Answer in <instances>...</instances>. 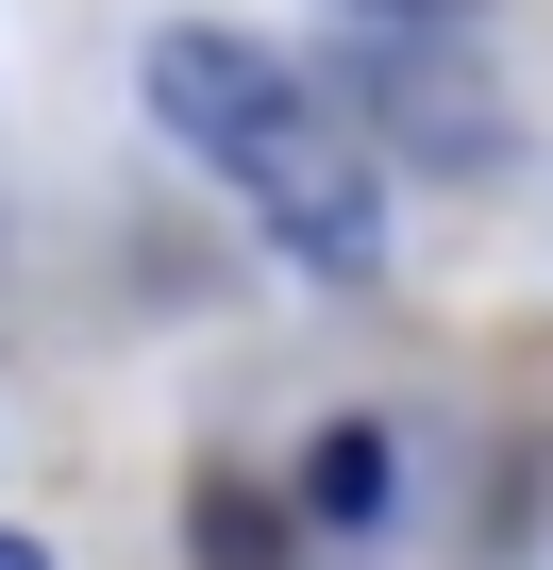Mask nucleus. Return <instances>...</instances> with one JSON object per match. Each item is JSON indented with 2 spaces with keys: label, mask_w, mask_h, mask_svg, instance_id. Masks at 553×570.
<instances>
[{
  "label": "nucleus",
  "mask_w": 553,
  "mask_h": 570,
  "mask_svg": "<svg viewBox=\"0 0 553 570\" xmlns=\"http://www.w3.org/2000/svg\"><path fill=\"white\" fill-rule=\"evenodd\" d=\"M151 118L268 218V252H303L319 285H369L386 268V185H369V151L336 135V101L268 51V35H218V18H168L151 35Z\"/></svg>",
  "instance_id": "obj_1"
},
{
  "label": "nucleus",
  "mask_w": 553,
  "mask_h": 570,
  "mask_svg": "<svg viewBox=\"0 0 553 570\" xmlns=\"http://www.w3.org/2000/svg\"><path fill=\"white\" fill-rule=\"evenodd\" d=\"M303 85H319V101H369V135L419 151V168H503V151H520V118L470 85L453 35H386V18H353V51L303 68Z\"/></svg>",
  "instance_id": "obj_2"
},
{
  "label": "nucleus",
  "mask_w": 553,
  "mask_h": 570,
  "mask_svg": "<svg viewBox=\"0 0 553 570\" xmlns=\"http://www.w3.org/2000/svg\"><path fill=\"white\" fill-rule=\"evenodd\" d=\"M303 520H319V537H369V520H386V436H369V420H336V436L303 453Z\"/></svg>",
  "instance_id": "obj_3"
},
{
  "label": "nucleus",
  "mask_w": 553,
  "mask_h": 570,
  "mask_svg": "<svg viewBox=\"0 0 553 570\" xmlns=\"http://www.w3.org/2000/svg\"><path fill=\"white\" fill-rule=\"evenodd\" d=\"M268 553H286V503L218 487V503H201V570H268Z\"/></svg>",
  "instance_id": "obj_4"
},
{
  "label": "nucleus",
  "mask_w": 553,
  "mask_h": 570,
  "mask_svg": "<svg viewBox=\"0 0 553 570\" xmlns=\"http://www.w3.org/2000/svg\"><path fill=\"white\" fill-rule=\"evenodd\" d=\"M353 18H386V35H470V0H353Z\"/></svg>",
  "instance_id": "obj_5"
},
{
  "label": "nucleus",
  "mask_w": 553,
  "mask_h": 570,
  "mask_svg": "<svg viewBox=\"0 0 553 570\" xmlns=\"http://www.w3.org/2000/svg\"><path fill=\"white\" fill-rule=\"evenodd\" d=\"M0 570H51V553H34V537H0Z\"/></svg>",
  "instance_id": "obj_6"
}]
</instances>
